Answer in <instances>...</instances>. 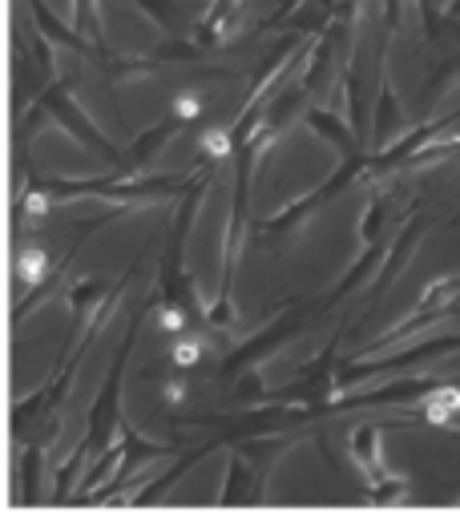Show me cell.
<instances>
[{
  "instance_id": "cell-2",
  "label": "cell",
  "mask_w": 460,
  "mask_h": 512,
  "mask_svg": "<svg viewBox=\"0 0 460 512\" xmlns=\"http://www.w3.org/2000/svg\"><path fill=\"white\" fill-rule=\"evenodd\" d=\"M33 113L41 117V113H53L61 125H65V130L81 142V146H89V150H97V154H105V158H113V162H118V150H113L101 134H97V125L73 105V97H69V85H53L37 105H33Z\"/></svg>"
},
{
  "instance_id": "cell-3",
  "label": "cell",
  "mask_w": 460,
  "mask_h": 512,
  "mask_svg": "<svg viewBox=\"0 0 460 512\" xmlns=\"http://www.w3.org/2000/svg\"><path fill=\"white\" fill-rule=\"evenodd\" d=\"M29 5H33V13H37V25L53 37V41H61V45H69V49H85V41L77 37V33H69V29H61L57 21H53V13L41 5V0H29Z\"/></svg>"
},
{
  "instance_id": "cell-1",
  "label": "cell",
  "mask_w": 460,
  "mask_h": 512,
  "mask_svg": "<svg viewBox=\"0 0 460 512\" xmlns=\"http://www.w3.org/2000/svg\"><path fill=\"white\" fill-rule=\"evenodd\" d=\"M130 343H134V335H126V343H122V351H118V363H113V371H109V379H105V392H101V400H97L93 412H89V436L81 440L77 456L69 460V472H73L89 452H101L105 440H109V432L118 428V383H122V367H126Z\"/></svg>"
}]
</instances>
